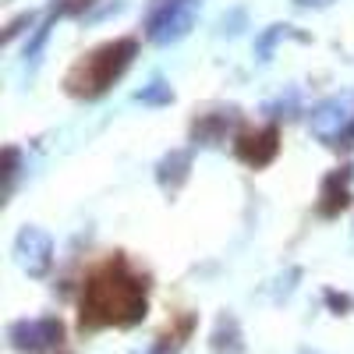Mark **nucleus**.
<instances>
[{
    "label": "nucleus",
    "instance_id": "obj_1",
    "mask_svg": "<svg viewBox=\"0 0 354 354\" xmlns=\"http://www.w3.org/2000/svg\"><path fill=\"white\" fill-rule=\"evenodd\" d=\"M145 319V277L113 255L85 280L82 290V330L135 326Z\"/></svg>",
    "mask_w": 354,
    "mask_h": 354
},
{
    "label": "nucleus",
    "instance_id": "obj_2",
    "mask_svg": "<svg viewBox=\"0 0 354 354\" xmlns=\"http://www.w3.org/2000/svg\"><path fill=\"white\" fill-rule=\"evenodd\" d=\"M135 50H138L135 39H113V43H103L100 50H93L88 57H82V61L68 71V78H64L68 93L78 96V100H96V96H103L106 88L128 71Z\"/></svg>",
    "mask_w": 354,
    "mask_h": 354
},
{
    "label": "nucleus",
    "instance_id": "obj_3",
    "mask_svg": "<svg viewBox=\"0 0 354 354\" xmlns=\"http://www.w3.org/2000/svg\"><path fill=\"white\" fill-rule=\"evenodd\" d=\"M195 8H198V0H149L145 36L160 46L188 36V28L195 25Z\"/></svg>",
    "mask_w": 354,
    "mask_h": 354
},
{
    "label": "nucleus",
    "instance_id": "obj_4",
    "mask_svg": "<svg viewBox=\"0 0 354 354\" xmlns=\"http://www.w3.org/2000/svg\"><path fill=\"white\" fill-rule=\"evenodd\" d=\"M8 340L15 351L21 354H43L50 347H57L64 340V322L53 319V315H43V319H21L8 330Z\"/></svg>",
    "mask_w": 354,
    "mask_h": 354
},
{
    "label": "nucleus",
    "instance_id": "obj_5",
    "mask_svg": "<svg viewBox=\"0 0 354 354\" xmlns=\"http://www.w3.org/2000/svg\"><path fill=\"white\" fill-rule=\"evenodd\" d=\"M15 255H18V266L25 273L43 277L50 270V262H53V241L39 227H25L18 234V241H15Z\"/></svg>",
    "mask_w": 354,
    "mask_h": 354
},
{
    "label": "nucleus",
    "instance_id": "obj_6",
    "mask_svg": "<svg viewBox=\"0 0 354 354\" xmlns=\"http://www.w3.org/2000/svg\"><path fill=\"white\" fill-rule=\"evenodd\" d=\"M234 153H238V160H245L248 167H266V163H273L277 153H280V128L270 124V128H259V131L238 135V142H234Z\"/></svg>",
    "mask_w": 354,
    "mask_h": 354
},
{
    "label": "nucleus",
    "instance_id": "obj_7",
    "mask_svg": "<svg viewBox=\"0 0 354 354\" xmlns=\"http://www.w3.org/2000/svg\"><path fill=\"white\" fill-rule=\"evenodd\" d=\"M351 177H354L351 167H340L322 181V192H319V213L322 216H337L340 209L351 205Z\"/></svg>",
    "mask_w": 354,
    "mask_h": 354
},
{
    "label": "nucleus",
    "instance_id": "obj_8",
    "mask_svg": "<svg viewBox=\"0 0 354 354\" xmlns=\"http://www.w3.org/2000/svg\"><path fill=\"white\" fill-rule=\"evenodd\" d=\"M234 121H238V110H213V113H198V117H195V124H192L195 145H216V142H223Z\"/></svg>",
    "mask_w": 354,
    "mask_h": 354
},
{
    "label": "nucleus",
    "instance_id": "obj_9",
    "mask_svg": "<svg viewBox=\"0 0 354 354\" xmlns=\"http://www.w3.org/2000/svg\"><path fill=\"white\" fill-rule=\"evenodd\" d=\"M188 170H192V153H188V149H174L170 156L160 160V167H156V181H160L163 192H177V188L185 185Z\"/></svg>",
    "mask_w": 354,
    "mask_h": 354
},
{
    "label": "nucleus",
    "instance_id": "obj_10",
    "mask_svg": "<svg viewBox=\"0 0 354 354\" xmlns=\"http://www.w3.org/2000/svg\"><path fill=\"white\" fill-rule=\"evenodd\" d=\"M192 326H195V315H177V319H174V326L160 333V340H156V347H153L149 354H177V351L185 347Z\"/></svg>",
    "mask_w": 354,
    "mask_h": 354
},
{
    "label": "nucleus",
    "instance_id": "obj_11",
    "mask_svg": "<svg viewBox=\"0 0 354 354\" xmlns=\"http://www.w3.org/2000/svg\"><path fill=\"white\" fill-rule=\"evenodd\" d=\"M135 100H138V103H170L174 93H170V85H167L163 78H156V82L145 85L142 93H135Z\"/></svg>",
    "mask_w": 354,
    "mask_h": 354
},
{
    "label": "nucleus",
    "instance_id": "obj_12",
    "mask_svg": "<svg viewBox=\"0 0 354 354\" xmlns=\"http://www.w3.org/2000/svg\"><path fill=\"white\" fill-rule=\"evenodd\" d=\"M287 36H294V28H290V25H273L270 32L259 39V57H262V61H266V57L273 53V46H277L280 39H287Z\"/></svg>",
    "mask_w": 354,
    "mask_h": 354
},
{
    "label": "nucleus",
    "instance_id": "obj_13",
    "mask_svg": "<svg viewBox=\"0 0 354 354\" xmlns=\"http://www.w3.org/2000/svg\"><path fill=\"white\" fill-rule=\"evenodd\" d=\"M4 160H8L4 181H8V195H11V188H15V174H18V149H8V153H4Z\"/></svg>",
    "mask_w": 354,
    "mask_h": 354
},
{
    "label": "nucleus",
    "instance_id": "obj_14",
    "mask_svg": "<svg viewBox=\"0 0 354 354\" xmlns=\"http://www.w3.org/2000/svg\"><path fill=\"white\" fill-rule=\"evenodd\" d=\"M298 8H326V4H333V0H294Z\"/></svg>",
    "mask_w": 354,
    "mask_h": 354
},
{
    "label": "nucleus",
    "instance_id": "obj_15",
    "mask_svg": "<svg viewBox=\"0 0 354 354\" xmlns=\"http://www.w3.org/2000/svg\"><path fill=\"white\" fill-rule=\"evenodd\" d=\"M326 298H330V305H337V308H347V305H351L347 298H337V294H326Z\"/></svg>",
    "mask_w": 354,
    "mask_h": 354
}]
</instances>
